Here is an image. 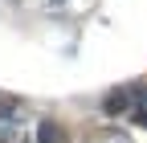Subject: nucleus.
Here are the masks:
<instances>
[{
	"label": "nucleus",
	"mask_w": 147,
	"mask_h": 143,
	"mask_svg": "<svg viewBox=\"0 0 147 143\" xmlns=\"http://www.w3.org/2000/svg\"><path fill=\"white\" fill-rule=\"evenodd\" d=\"M16 135H21V123H16L12 111H4V115H0V143H12Z\"/></svg>",
	"instance_id": "f257e3e1"
},
{
	"label": "nucleus",
	"mask_w": 147,
	"mask_h": 143,
	"mask_svg": "<svg viewBox=\"0 0 147 143\" xmlns=\"http://www.w3.org/2000/svg\"><path fill=\"white\" fill-rule=\"evenodd\" d=\"M41 143H65V135H61L57 123H41Z\"/></svg>",
	"instance_id": "f03ea898"
}]
</instances>
